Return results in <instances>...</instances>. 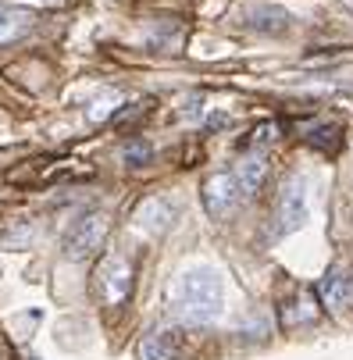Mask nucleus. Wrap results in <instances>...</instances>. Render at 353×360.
I'll use <instances>...</instances> for the list:
<instances>
[{
    "label": "nucleus",
    "instance_id": "obj_1",
    "mask_svg": "<svg viewBox=\"0 0 353 360\" xmlns=\"http://www.w3.org/2000/svg\"><path fill=\"white\" fill-rule=\"evenodd\" d=\"M222 278L214 268H189L172 285V311L186 325H211L222 314Z\"/></svg>",
    "mask_w": 353,
    "mask_h": 360
},
{
    "label": "nucleus",
    "instance_id": "obj_2",
    "mask_svg": "<svg viewBox=\"0 0 353 360\" xmlns=\"http://www.w3.org/2000/svg\"><path fill=\"white\" fill-rule=\"evenodd\" d=\"M304 221H307V182L289 179L278 193L275 214H271V239H282V236L296 232Z\"/></svg>",
    "mask_w": 353,
    "mask_h": 360
},
{
    "label": "nucleus",
    "instance_id": "obj_3",
    "mask_svg": "<svg viewBox=\"0 0 353 360\" xmlns=\"http://www.w3.org/2000/svg\"><path fill=\"white\" fill-rule=\"evenodd\" d=\"M96 292L108 307H122L132 292V264L122 253H108L96 264Z\"/></svg>",
    "mask_w": 353,
    "mask_h": 360
},
{
    "label": "nucleus",
    "instance_id": "obj_4",
    "mask_svg": "<svg viewBox=\"0 0 353 360\" xmlns=\"http://www.w3.org/2000/svg\"><path fill=\"white\" fill-rule=\"evenodd\" d=\"M108 239V218L104 214H82L61 239V250L68 261H86L89 253H96Z\"/></svg>",
    "mask_w": 353,
    "mask_h": 360
},
{
    "label": "nucleus",
    "instance_id": "obj_5",
    "mask_svg": "<svg viewBox=\"0 0 353 360\" xmlns=\"http://www.w3.org/2000/svg\"><path fill=\"white\" fill-rule=\"evenodd\" d=\"M243 200H246V193H243V186H239V179L232 172H218V175H211L204 182V207H207V214L214 221L236 214V207Z\"/></svg>",
    "mask_w": 353,
    "mask_h": 360
},
{
    "label": "nucleus",
    "instance_id": "obj_6",
    "mask_svg": "<svg viewBox=\"0 0 353 360\" xmlns=\"http://www.w3.org/2000/svg\"><path fill=\"white\" fill-rule=\"evenodd\" d=\"M175 203L168 200V196H146L139 207H136V214H132V221H136V229L139 232H150V236H161V232H168L172 229V221H175Z\"/></svg>",
    "mask_w": 353,
    "mask_h": 360
},
{
    "label": "nucleus",
    "instance_id": "obj_7",
    "mask_svg": "<svg viewBox=\"0 0 353 360\" xmlns=\"http://www.w3.org/2000/svg\"><path fill=\"white\" fill-rule=\"evenodd\" d=\"M239 22H243L246 29H254V32H271V36H278V32L289 29L293 15L282 11V8H275V4H254V8H246V11L239 15Z\"/></svg>",
    "mask_w": 353,
    "mask_h": 360
},
{
    "label": "nucleus",
    "instance_id": "obj_8",
    "mask_svg": "<svg viewBox=\"0 0 353 360\" xmlns=\"http://www.w3.org/2000/svg\"><path fill=\"white\" fill-rule=\"evenodd\" d=\"M264 172H268L264 150H250V153H243V158H239V165L232 168V175L239 179V186H243L246 200H250V196H254V193L261 189V182H264Z\"/></svg>",
    "mask_w": 353,
    "mask_h": 360
},
{
    "label": "nucleus",
    "instance_id": "obj_9",
    "mask_svg": "<svg viewBox=\"0 0 353 360\" xmlns=\"http://www.w3.org/2000/svg\"><path fill=\"white\" fill-rule=\"evenodd\" d=\"M179 356V335L172 328H158L139 342V360H175Z\"/></svg>",
    "mask_w": 353,
    "mask_h": 360
},
{
    "label": "nucleus",
    "instance_id": "obj_10",
    "mask_svg": "<svg viewBox=\"0 0 353 360\" xmlns=\"http://www.w3.org/2000/svg\"><path fill=\"white\" fill-rule=\"evenodd\" d=\"M318 292H321V300H325L328 307H335V311H339V307H342V303L353 296V285H349V278H346L339 268H332V271L321 278Z\"/></svg>",
    "mask_w": 353,
    "mask_h": 360
},
{
    "label": "nucleus",
    "instance_id": "obj_11",
    "mask_svg": "<svg viewBox=\"0 0 353 360\" xmlns=\"http://www.w3.org/2000/svg\"><path fill=\"white\" fill-rule=\"evenodd\" d=\"M25 29H29V15L25 11H18V8H4V11H0V39H11V36H18Z\"/></svg>",
    "mask_w": 353,
    "mask_h": 360
},
{
    "label": "nucleus",
    "instance_id": "obj_12",
    "mask_svg": "<svg viewBox=\"0 0 353 360\" xmlns=\"http://www.w3.org/2000/svg\"><path fill=\"white\" fill-rule=\"evenodd\" d=\"M311 143L321 146V150H335V146H339V129H335V125H321V129L311 132Z\"/></svg>",
    "mask_w": 353,
    "mask_h": 360
},
{
    "label": "nucleus",
    "instance_id": "obj_13",
    "mask_svg": "<svg viewBox=\"0 0 353 360\" xmlns=\"http://www.w3.org/2000/svg\"><path fill=\"white\" fill-rule=\"evenodd\" d=\"M271 139H275V125H261V129H254V132H250L246 146H250V150H264Z\"/></svg>",
    "mask_w": 353,
    "mask_h": 360
},
{
    "label": "nucleus",
    "instance_id": "obj_14",
    "mask_svg": "<svg viewBox=\"0 0 353 360\" xmlns=\"http://www.w3.org/2000/svg\"><path fill=\"white\" fill-rule=\"evenodd\" d=\"M146 158H150V146H146V143H129V146H125V161H129V165H143Z\"/></svg>",
    "mask_w": 353,
    "mask_h": 360
},
{
    "label": "nucleus",
    "instance_id": "obj_15",
    "mask_svg": "<svg viewBox=\"0 0 353 360\" xmlns=\"http://www.w3.org/2000/svg\"><path fill=\"white\" fill-rule=\"evenodd\" d=\"M349 285H353V278H349Z\"/></svg>",
    "mask_w": 353,
    "mask_h": 360
}]
</instances>
